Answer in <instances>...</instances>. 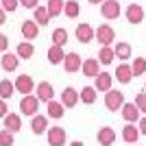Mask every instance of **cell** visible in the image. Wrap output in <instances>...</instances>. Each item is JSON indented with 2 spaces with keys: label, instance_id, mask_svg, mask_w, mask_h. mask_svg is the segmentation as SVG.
Segmentation results:
<instances>
[{
  "label": "cell",
  "instance_id": "5b68a950",
  "mask_svg": "<svg viewBox=\"0 0 146 146\" xmlns=\"http://www.w3.org/2000/svg\"><path fill=\"white\" fill-rule=\"evenodd\" d=\"M96 39H98V44H103V46H111L113 39H116V33H113V29H111L109 24H100L96 29Z\"/></svg>",
  "mask_w": 146,
  "mask_h": 146
},
{
  "label": "cell",
  "instance_id": "ab89813d",
  "mask_svg": "<svg viewBox=\"0 0 146 146\" xmlns=\"http://www.w3.org/2000/svg\"><path fill=\"white\" fill-rule=\"evenodd\" d=\"M137 124H140V133H142V135H146V116L142 118V120L137 122Z\"/></svg>",
  "mask_w": 146,
  "mask_h": 146
},
{
  "label": "cell",
  "instance_id": "4316f807",
  "mask_svg": "<svg viewBox=\"0 0 146 146\" xmlns=\"http://www.w3.org/2000/svg\"><path fill=\"white\" fill-rule=\"evenodd\" d=\"M96 92H98V90H96L94 85H87V87H83V90L79 92V94H81V100H83L85 105H92L94 100H96Z\"/></svg>",
  "mask_w": 146,
  "mask_h": 146
},
{
  "label": "cell",
  "instance_id": "603a6c76",
  "mask_svg": "<svg viewBox=\"0 0 146 146\" xmlns=\"http://www.w3.org/2000/svg\"><path fill=\"white\" fill-rule=\"evenodd\" d=\"M33 55H35V46L31 42H20L18 44V57L20 59H31Z\"/></svg>",
  "mask_w": 146,
  "mask_h": 146
},
{
  "label": "cell",
  "instance_id": "8992f818",
  "mask_svg": "<svg viewBox=\"0 0 146 146\" xmlns=\"http://www.w3.org/2000/svg\"><path fill=\"white\" fill-rule=\"evenodd\" d=\"M120 111H122V118H124L129 124H135V122L142 120V118H140L142 111L137 109V105H135V103H124V107H122Z\"/></svg>",
  "mask_w": 146,
  "mask_h": 146
},
{
  "label": "cell",
  "instance_id": "ac0fdd59",
  "mask_svg": "<svg viewBox=\"0 0 146 146\" xmlns=\"http://www.w3.org/2000/svg\"><path fill=\"white\" fill-rule=\"evenodd\" d=\"M116 79H118V83H131V79H133V70H131V66L129 63H122V66H118V70L116 72Z\"/></svg>",
  "mask_w": 146,
  "mask_h": 146
},
{
  "label": "cell",
  "instance_id": "52a82bcc",
  "mask_svg": "<svg viewBox=\"0 0 146 146\" xmlns=\"http://www.w3.org/2000/svg\"><path fill=\"white\" fill-rule=\"evenodd\" d=\"M81 68H83L81 57L76 55V52H68L66 59H63V70H66V72H70V74H74V72H79Z\"/></svg>",
  "mask_w": 146,
  "mask_h": 146
},
{
  "label": "cell",
  "instance_id": "44dd1931",
  "mask_svg": "<svg viewBox=\"0 0 146 146\" xmlns=\"http://www.w3.org/2000/svg\"><path fill=\"white\" fill-rule=\"evenodd\" d=\"M0 63H2V70H5V72H13V70L18 68V63H20V57L18 55H11V52H5Z\"/></svg>",
  "mask_w": 146,
  "mask_h": 146
},
{
  "label": "cell",
  "instance_id": "4fadbf2b",
  "mask_svg": "<svg viewBox=\"0 0 146 146\" xmlns=\"http://www.w3.org/2000/svg\"><path fill=\"white\" fill-rule=\"evenodd\" d=\"M96 140H98L100 146H111L113 142H116V131H113L111 127H103L100 131H98Z\"/></svg>",
  "mask_w": 146,
  "mask_h": 146
},
{
  "label": "cell",
  "instance_id": "7bdbcfd3",
  "mask_svg": "<svg viewBox=\"0 0 146 146\" xmlns=\"http://www.w3.org/2000/svg\"><path fill=\"white\" fill-rule=\"evenodd\" d=\"M70 146H85V144H83V142H72Z\"/></svg>",
  "mask_w": 146,
  "mask_h": 146
},
{
  "label": "cell",
  "instance_id": "9c48e42d",
  "mask_svg": "<svg viewBox=\"0 0 146 146\" xmlns=\"http://www.w3.org/2000/svg\"><path fill=\"white\" fill-rule=\"evenodd\" d=\"M48 144L50 146H63L66 144V129L63 127H50L48 129Z\"/></svg>",
  "mask_w": 146,
  "mask_h": 146
},
{
  "label": "cell",
  "instance_id": "d6986e66",
  "mask_svg": "<svg viewBox=\"0 0 146 146\" xmlns=\"http://www.w3.org/2000/svg\"><path fill=\"white\" fill-rule=\"evenodd\" d=\"M5 129H7V131H11V133L15 135L20 129H22V118H20L18 113H9V116L5 118Z\"/></svg>",
  "mask_w": 146,
  "mask_h": 146
},
{
  "label": "cell",
  "instance_id": "277c9868",
  "mask_svg": "<svg viewBox=\"0 0 146 146\" xmlns=\"http://www.w3.org/2000/svg\"><path fill=\"white\" fill-rule=\"evenodd\" d=\"M100 15L105 20H116L120 15V2L118 0H105L100 5Z\"/></svg>",
  "mask_w": 146,
  "mask_h": 146
},
{
  "label": "cell",
  "instance_id": "f1b7e54d",
  "mask_svg": "<svg viewBox=\"0 0 146 146\" xmlns=\"http://www.w3.org/2000/svg\"><path fill=\"white\" fill-rule=\"evenodd\" d=\"M113 52H116V57H120V59H131V46H129L127 42H118L116 46H113Z\"/></svg>",
  "mask_w": 146,
  "mask_h": 146
},
{
  "label": "cell",
  "instance_id": "5bb4252c",
  "mask_svg": "<svg viewBox=\"0 0 146 146\" xmlns=\"http://www.w3.org/2000/svg\"><path fill=\"white\" fill-rule=\"evenodd\" d=\"M127 20L131 22V24H140L142 20H144V9H142V5H129L127 7Z\"/></svg>",
  "mask_w": 146,
  "mask_h": 146
},
{
  "label": "cell",
  "instance_id": "b9f144b4",
  "mask_svg": "<svg viewBox=\"0 0 146 146\" xmlns=\"http://www.w3.org/2000/svg\"><path fill=\"white\" fill-rule=\"evenodd\" d=\"M87 2H92V5H103L105 0H87Z\"/></svg>",
  "mask_w": 146,
  "mask_h": 146
},
{
  "label": "cell",
  "instance_id": "484cf974",
  "mask_svg": "<svg viewBox=\"0 0 146 146\" xmlns=\"http://www.w3.org/2000/svg\"><path fill=\"white\" fill-rule=\"evenodd\" d=\"M113 57H116V52H113V48H111V46H103V48H100V52H98V61H100L103 66H109L111 61H113Z\"/></svg>",
  "mask_w": 146,
  "mask_h": 146
},
{
  "label": "cell",
  "instance_id": "ffe728a7",
  "mask_svg": "<svg viewBox=\"0 0 146 146\" xmlns=\"http://www.w3.org/2000/svg\"><path fill=\"white\" fill-rule=\"evenodd\" d=\"M31 129H33L35 135H42L44 131L48 129V116H39V113H37V116L33 118V122H31Z\"/></svg>",
  "mask_w": 146,
  "mask_h": 146
},
{
  "label": "cell",
  "instance_id": "1f68e13d",
  "mask_svg": "<svg viewBox=\"0 0 146 146\" xmlns=\"http://www.w3.org/2000/svg\"><path fill=\"white\" fill-rule=\"evenodd\" d=\"M79 11H81V7L76 0H68L66 2V9H63L66 18H79Z\"/></svg>",
  "mask_w": 146,
  "mask_h": 146
},
{
  "label": "cell",
  "instance_id": "6da1fadb",
  "mask_svg": "<svg viewBox=\"0 0 146 146\" xmlns=\"http://www.w3.org/2000/svg\"><path fill=\"white\" fill-rule=\"evenodd\" d=\"M105 107H107L109 111L122 109V107H124V94H122V92H118V90L107 92V94H105Z\"/></svg>",
  "mask_w": 146,
  "mask_h": 146
},
{
  "label": "cell",
  "instance_id": "7402d4cb",
  "mask_svg": "<svg viewBox=\"0 0 146 146\" xmlns=\"http://www.w3.org/2000/svg\"><path fill=\"white\" fill-rule=\"evenodd\" d=\"M63 59H66V52H63V48H59V46H50V48H48V61L52 63V66H57V63H63Z\"/></svg>",
  "mask_w": 146,
  "mask_h": 146
},
{
  "label": "cell",
  "instance_id": "f546056e",
  "mask_svg": "<svg viewBox=\"0 0 146 146\" xmlns=\"http://www.w3.org/2000/svg\"><path fill=\"white\" fill-rule=\"evenodd\" d=\"M63 105L61 103H57V100H50L48 103V118H55V120H59L61 116H63Z\"/></svg>",
  "mask_w": 146,
  "mask_h": 146
},
{
  "label": "cell",
  "instance_id": "9a60e30c",
  "mask_svg": "<svg viewBox=\"0 0 146 146\" xmlns=\"http://www.w3.org/2000/svg\"><path fill=\"white\" fill-rule=\"evenodd\" d=\"M140 127H135V124H127V127L122 129V140L127 142V144H137V137H140Z\"/></svg>",
  "mask_w": 146,
  "mask_h": 146
},
{
  "label": "cell",
  "instance_id": "7c38bea8",
  "mask_svg": "<svg viewBox=\"0 0 146 146\" xmlns=\"http://www.w3.org/2000/svg\"><path fill=\"white\" fill-rule=\"evenodd\" d=\"M81 70H83L85 76H94V79H96L98 74H100V61H98L96 57H90V59L83 61V68H81Z\"/></svg>",
  "mask_w": 146,
  "mask_h": 146
},
{
  "label": "cell",
  "instance_id": "d6a6232c",
  "mask_svg": "<svg viewBox=\"0 0 146 146\" xmlns=\"http://www.w3.org/2000/svg\"><path fill=\"white\" fill-rule=\"evenodd\" d=\"M131 70H133V76H140L146 72V59L144 57H135V61L131 63Z\"/></svg>",
  "mask_w": 146,
  "mask_h": 146
},
{
  "label": "cell",
  "instance_id": "836d02e7",
  "mask_svg": "<svg viewBox=\"0 0 146 146\" xmlns=\"http://www.w3.org/2000/svg\"><path fill=\"white\" fill-rule=\"evenodd\" d=\"M0 146H13V133L2 129L0 131Z\"/></svg>",
  "mask_w": 146,
  "mask_h": 146
},
{
  "label": "cell",
  "instance_id": "30bf717a",
  "mask_svg": "<svg viewBox=\"0 0 146 146\" xmlns=\"http://www.w3.org/2000/svg\"><path fill=\"white\" fill-rule=\"evenodd\" d=\"M74 33H76V39H79L81 44H90L92 39L96 37V31L92 29L90 24H85V22H83V24H79V26H76V31H74Z\"/></svg>",
  "mask_w": 146,
  "mask_h": 146
},
{
  "label": "cell",
  "instance_id": "e575fe53",
  "mask_svg": "<svg viewBox=\"0 0 146 146\" xmlns=\"http://www.w3.org/2000/svg\"><path fill=\"white\" fill-rule=\"evenodd\" d=\"M0 7H2L5 11H15L20 7V0H0Z\"/></svg>",
  "mask_w": 146,
  "mask_h": 146
},
{
  "label": "cell",
  "instance_id": "ba28073f",
  "mask_svg": "<svg viewBox=\"0 0 146 146\" xmlns=\"http://www.w3.org/2000/svg\"><path fill=\"white\" fill-rule=\"evenodd\" d=\"M37 94L35 96L39 98V103H46L48 105L50 100H52V96H55V92H52V85H50L48 81H42V83H37Z\"/></svg>",
  "mask_w": 146,
  "mask_h": 146
},
{
  "label": "cell",
  "instance_id": "60d3db41",
  "mask_svg": "<svg viewBox=\"0 0 146 146\" xmlns=\"http://www.w3.org/2000/svg\"><path fill=\"white\" fill-rule=\"evenodd\" d=\"M5 20H7V11L0 7V24H5Z\"/></svg>",
  "mask_w": 146,
  "mask_h": 146
},
{
  "label": "cell",
  "instance_id": "74e56055",
  "mask_svg": "<svg viewBox=\"0 0 146 146\" xmlns=\"http://www.w3.org/2000/svg\"><path fill=\"white\" fill-rule=\"evenodd\" d=\"M20 5L26 7V9H37V7H39V0H20Z\"/></svg>",
  "mask_w": 146,
  "mask_h": 146
},
{
  "label": "cell",
  "instance_id": "f35d334b",
  "mask_svg": "<svg viewBox=\"0 0 146 146\" xmlns=\"http://www.w3.org/2000/svg\"><path fill=\"white\" fill-rule=\"evenodd\" d=\"M7 116H9V111H7V103H5V100H2V98H0V118L5 120Z\"/></svg>",
  "mask_w": 146,
  "mask_h": 146
},
{
  "label": "cell",
  "instance_id": "d590c367",
  "mask_svg": "<svg viewBox=\"0 0 146 146\" xmlns=\"http://www.w3.org/2000/svg\"><path fill=\"white\" fill-rule=\"evenodd\" d=\"M135 105H137V109L142 113H146V92H140L137 96H135Z\"/></svg>",
  "mask_w": 146,
  "mask_h": 146
},
{
  "label": "cell",
  "instance_id": "83f0119b",
  "mask_svg": "<svg viewBox=\"0 0 146 146\" xmlns=\"http://www.w3.org/2000/svg\"><path fill=\"white\" fill-rule=\"evenodd\" d=\"M68 42V31L66 29H55L52 31V46L63 48V44Z\"/></svg>",
  "mask_w": 146,
  "mask_h": 146
},
{
  "label": "cell",
  "instance_id": "2e32d148",
  "mask_svg": "<svg viewBox=\"0 0 146 146\" xmlns=\"http://www.w3.org/2000/svg\"><path fill=\"white\" fill-rule=\"evenodd\" d=\"M111 83H113V76H111L109 72H100V74L96 76L94 87H96L98 92H111Z\"/></svg>",
  "mask_w": 146,
  "mask_h": 146
},
{
  "label": "cell",
  "instance_id": "8fae6325",
  "mask_svg": "<svg viewBox=\"0 0 146 146\" xmlns=\"http://www.w3.org/2000/svg\"><path fill=\"white\" fill-rule=\"evenodd\" d=\"M79 100H81V94L74 90V87H66V90L61 92V105H63V107H68V109H70V107H74Z\"/></svg>",
  "mask_w": 146,
  "mask_h": 146
},
{
  "label": "cell",
  "instance_id": "7a4b0ae2",
  "mask_svg": "<svg viewBox=\"0 0 146 146\" xmlns=\"http://www.w3.org/2000/svg\"><path fill=\"white\" fill-rule=\"evenodd\" d=\"M20 109H22V113L24 116H37V109H39V98L37 96H22V100H20Z\"/></svg>",
  "mask_w": 146,
  "mask_h": 146
},
{
  "label": "cell",
  "instance_id": "e0dca14e",
  "mask_svg": "<svg viewBox=\"0 0 146 146\" xmlns=\"http://www.w3.org/2000/svg\"><path fill=\"white\" fill-rule=\"evenodd\" d=\"M37 33H39V24H37L35 20H26L24 24H22V37L24 39H35L37 37Z\"/></svg>",
  "mask_w": 146,
  "mask_h": 146
},
{
  "label": "cell",
  "instance_id": "4dcf8cb0",
  "mask_svg": "<svg viewBox=\"0 0 146 146\" xmlns=\"http://www.w3.org/2000/svg\"><path fill=\"white\" fill-rule=\"evenodd\" d=\"M33 20H35L37 24H48V22H50V20H52V18H50L48 9L39 5V7H37V9H35V18H33Z\"/></svg>",
  "mask_w": 146,
  "mask_h": 146
},
{
  "label": "cell",
  "instance_id": "ee69618b",
  "mask_svg": "<svg viewBox=\"0 0 146 146\" xmlns=\"http://www.w3.org/2000/svg\"><path fill=\"white\" fill-rule=\"evenodd\" d=\"M144 92H146V83H144Z\"/></svg>",
  "mask_w": 146,
  "mask_h": 146
},
{
  "label": "cell",
  "instance_id": "cb8c5ba5",
  "mask_svg": "<svg viewBox=\"0 0 146 146\" xmlns=\"http://www.w3.org/2000/svg\"><path fill=\"white\" fill-rule=\"evenodd\" d=\"M46 9H48L50 18H57V15H61V13H63V9H66V2H63V0H48Z\"/></svg>",
  "mask_w": 146,
  "mask_h": 146
},
{
  "label": "cell",
  "instance_id": "8d00e7d4",
  "mask_svg": "<svg viewBox=\"0 0 146 146\" xmlns=\"http://www.w3.org/2000/svg\"><path fill=\"white\" fill-rule=\"evenodd\" d=\"M7 48H9V37L0 33V52H7Z\"/></svg>",
  "mask_w": 146,
  "mask_h": 146
},
{
  "label": "cell",
  "instance_id": "3957f363",
  "mask_svg": "<svg viewBox=\"0 0 146 146\" xmlns=\"http://www.w3.org/2000/svg\"><path fill=\"white\" fill-rule=\"evenodd\" d=\"M35 90H37V85L29 74H20L18 79H15V92L24 94V96H31V92H35Z\"/></svg>",
  "mask_w": 146,
  "mask_h": 146
},
{
  "label": "cell",
  "instance_id": "d4e9b609",
  "mask_svg": "<svg viewBox=\"0 0 146 146\" xmlns=\"http://www.w3.org/2000/svg\"><path fill=\"white\" fill-rule=\"evenodd\" d=\"M13 90H15V83H11L9 79H2L0 81V98L7 100V98L13 96Z\"/></svg>",
  "mask_w": 146,
  "mask_h": 146
}]
</instances>
